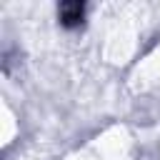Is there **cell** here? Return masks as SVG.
Listing matches in <instances>:
<instances>
[{
    "mask_svg": "<svg viewBox=\"0 0 160 160\" xmlns=\"http://www.w3.org/2000/svg\"><path fill=\"white\" fill-rule=\"evenodd\" d=\"M60 18L68 20V22H70V20H80V18H82V8H80V5H65V8L60 10Z\"/></svg>",
    "mask_w": 160,
    "mask_h": 160,
    "instance_id": "cell-1",
    "label": "cell"
}]
</instances>
